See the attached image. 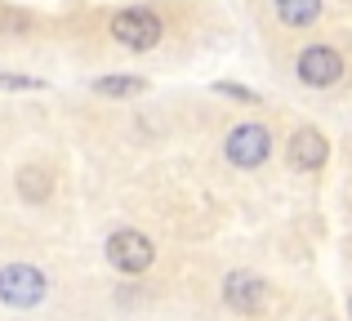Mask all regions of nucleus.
<instances>
[{
	"instance_id": "obj_1",
	"label": "nucleus",
	"mask_w": 352,
	"mask_h": 321,
	"mask_svg": "<svg viewBox=\"0 0 352 321\" xmlns=\"http://www.w3.org/2000/svg\"><path fill=\"white\" fill-rule=\"evenodd\" d=\"M50 295V277L32 263H9L0 268V304L5 308H36Z\"/></svg>"
},
{
	"instance_id": "obj_2",
	"label": "nucleus",
	"mask_w": 352,
	"mask_h": 321,
	"mask_svg": "<svg viewBox=\"0 0 352 321\" xmlns=\"http://www.w3.org/2000/svg\"><path fill=\"white\" fill-rule=\"evenodd\" d=\"M112 36L125 49H156L161 45V36H165V27H161V18L152 14V9H120V14L112 18Z\"/></svg>"
},
{
	"instance_id": "obj_3",
	"label": "nucleus",
	"mask_w": 352,
	"mask_h": 321,
	"mask_svg": "<svg viewBox=\"0 0 352 321\" xmlns=\"http://www.w3.org/2000/svg\"><path fill=\"white\" fill-rule=\"evenodd\" d=\"M223 152H228V161H232L236 170H258V165L272 157V134H267L263 125L245 121V125H236V130L228 134Z\"/></svg>"
},
{
	"instance_id": "obj_4",
	"label": "nucleus",
	"mask_w": 352,
	"mask_h": 321,
	"mask_svg": "<svg viewBox=\"0 0 352 321\" xmlns=\"http://www.w3.org/2000/svg\"><path fill=\"white\" fill-rule=\"evenodd\" d=\"M152 259H156V245L147 241L143 232H134V228H120V232L107 236V263L120 272H147L152 268Z\"/></svg>"
},
{
	"instance_id": "obj_5",
	"label": "nucleus",
	"mask_w": 352,
	"mask_h": 321,
	"mask_svg": "<svg viewBox=\"0 0 352 321\" xmlns=\"http://www.w3.org/2000/svg\"><path fill=\"white\" fill-rule=\"evenodd\" d=\"M294 76L312 89H326L344 76V54H339L335 45H308V49L294 58Z\"/></svg>"
},
{
	"instance_id": "obj_6",
	"label": "nucleus",
	"mask_w": 352,
	"mask_h": 321,
	"mask_svg": "<svg viewBox=\"0 0 352 321\" xmlns=\"http://www.w3.org/2000/svg\"><path fill=\"white\" fill-rule=\"evenodd\" d=\"M223 304L232 308V313H241V317L263 313V304H267L263 277H254V272H228V281H223Z\"/></svg>"
},
{
	"instance_id": "obj_7",
	"label": "nucleus",
	"mask_w": 352,
	"mask_h": 321,
	"mask_svg": "<svg viewBox=\"0 0 352 321\" xmlns=\"http://www.w3.org/2000/svg\"><path fill=\"white\" fill-rule=\"evenodd\" d=\"M330 157V143L321 130H312V125H303V130L290 134V143H285V161H290V170H321Z\"/></svg>"
},
{
	"instance_id": "obj_8",
	"label": "nucleus",
	"mask_w": 352,
	"mask_h": 321,
	"mask_svg": "<svg viewBox=\"0 0 352 321\" xmlns=\"http://www.w3.org/2000/svg\"><path fill=\"white\" fill-rule=\"evenodd\" d=\"M285 27H312L321 18V0H272Z\"/></svg>"
},
{
	"instance_id": "obj_9",
	"label": "nucleus",
	"mask_w": 352,
	"mask_h": 321,
	"mask_svg": "<svg viewBox=\"0 0 352 321\" xmlns=\"http://www.w3.org/2000/svg\"><path fill=\"white\" fill-rule=\"evenodd\" d=\"M50 188H54V179H50V170H41V165H27V170L18 174V197L32 201V206L50 197Z\"/></svg>"
},
{
	"instance_id": "obj_10",
	"label": "nucleus",
	"mask_w": 352,
	"mask_h": 321,
	"mask_svg": "<svg viewBox=\"0 0 352 321\" xmlns=\"http://www.w3.org/2000/svg\"><path fill=\"white\" fill-rule=\"evenodd\" d=\"M143 89H147V80H138V76H98L94 80V94H103V98H134Z\"/></svg>"
},
{
	"instance_id": "obj_11",
	"label": "nucleus",
	"mask_w": 352,
	"mask_h": 321,
	"mask_svg": "<svg viewBox=\"0 0 352 321\" xmlns=\"http://www.w3.org/2000/svg\"><path fill=\"white\" fill-rule=\"evenodd\" d=\"M0 89H45V85L32 80V76H5V71H0Z\"/></svg>"
},
{
	"instance_id": "obj_12",
	"label": "nucleus",
	"mask_w": 352,
	"mask_h": 321,
	"mask_svg": "<svg viewBox=\"0 0 352 321\" xmlns=\"http://www.w3.org/2000/svg\"><path fill=\"white\" fill-rule=\"evenodd\" d=\"M214 89L228 94V98H241V103H254V89H245V85H228V80H223V85H214Z\"/></svg>"
},
{
	"instance_id": "obj_13",
	"label": "nucleus",
	"mask_w": 352,
	"mask_h": 321,
	"mask_svg": "<svg viewBox=\"0 0 352 321\" xmlns=\"http://www.w3.org/2000/svg\"><path fill=\"white\" fill-rule=\"evenodd\" d=\"M348 317H352V299H348Z\"/></svg>"
}]
</instances>
